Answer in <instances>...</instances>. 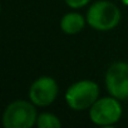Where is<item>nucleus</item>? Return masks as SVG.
Returning a JSON list of instances; mask_svg holds the SVG:
<instances>
[{
  "mask_svg": "<svg viewBox=\"0 0 128 128\" xmlns=\"http://www.w3.org/2000/svg\"><path fill=\"white\" fill-rule=\"evenodd\" d=\"M90 0H66V3L68 6L70 8H74V9H79V8H83L86 6Z\"/></svg>",
  "mask_w": 128,
  "mask_h": 128,
  "instance_id": "nucleus-9",
  "label": "nucleus"
},
{
  "mask_svg": "<svg viewBox=\"0 0 128 128\" xmlns=\"http://www.w3.org/2000/svg\"><path fill=\"white\" fill-rule=\"evenodd\" d=\"M36 126L39 128H58L62 126V123L58 119V117H55L54 114L42 113L40 116H38Z\"/></svg>",
  "mask_w": 128,
  "mask_h": 128,
  "instance_id": "nucleus-8",
  "label": "nucleus"
},
{
  "mask_svg": "<svg viewBox=\"0 0 128 128\" xmlns=\"http://www.w3.org/2000/svg\"><path fill=\"white\" fill-rule=\"evenodd\" d=\"M87 22L96 30H112L120 22V10L110 2H98L89 8Z\"/></svg>",
  "mask_w": 128,
  "mask_h": 128,
  "instance_id": "nucleus-1",
  "label": "nucleus"
},
{
  "mask_svg": "<svg viewBox=\"0 0 128 128\" xmlns=\"http://www.w3.org/2000/svg\"><path fill=\"white\" fill-rule=\"evenodd\" d=\"M99 97V87L92 80H80L70 86L66 93L67 104L74 110L90 108Z\"/></svg>",
  "mask_w": 128,
  "mask_h": 128,
  "instance_id": "nucleus-2",
  "label": "nucleus"
},
{
  "mask_svg": "<svg viewBox=\"0 0 128 128\" xmlns=\"http://www.w3.org/2000/svg\"><path fill=\"white\" fill-rule=\"evenodd\" d=\"M58 84L50 77L38 78L30 87L29 97L32 103L38 107H46L52 104L58 96Z\"/></svg>",
  "mask_w": 128,
  "mask_h": 128,
  "instance_id": "nucleus-6",
  "label": "nucleus"
},
{
  "mask_svg": "<svg viewBox=\"0 0 128 128\" xmlns=\"http://www.w3.org/2000/svg\"><path fill=\"white\" fill-rule=\"evenodd\" d=\"M34 104V103H33ZM26 100H15L8 106L3 116L5 128H30L36 124V109Z\"/></svg>",
  "mask_w": 128,
  "mask_h": 128,
  "instance_id": "nucleus-3",
  "label": "nucleus"
},
{
  "mask_svg": "<svg viewBox=\"0 0 128 128\" xmlns=\"http://www.w3.org/2000/svg\"><path fill=\"white\" fill-rule=\"evenodd\" d=\"M106 87L112 97L119 100L128 99V63L112 64L106 74Z\"/></svg>",
  "mask_w": 128,
  "mask_h": 128,
  "instance_id": "nucleus-5",
  "label": "nucleus"
},
{
  "mask_svg": "<svg viewBox=\"0 0 128 128\" xmlns=\"http://www.w3.org/2000/svg\"><path fill=\"white\" fill-rule=\"evenodd\" d=\"M117 98H100L92 107L89 112L90 120L97 126L116 124L122 117V107Z\"/></svg>",
  "mask_w": 128,
  "mask_h": 128,
  "instance_id": "nucleus-4",
  "label": "nucleus"
},
{
  "mask_svg": "<svg viewBox=\"0 0 128 128\" xmlns=\"http://www.w3.org/2000/svg\"><path fill=\"white\" fill-rule=\"evenodd\" d=\"M84 24H86L84 18L80 14H78V13L66 14V15L62 18V20H60V28H62V30L66 33V34H69V35L78 34L84 28Z\"/></svg>",
  "mask_w": 128,
  "mask_h": 128,
  "instance_id": "nucleus-7",
  "label": "nucleus"
}]
</instances>
